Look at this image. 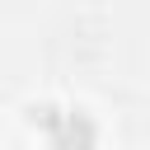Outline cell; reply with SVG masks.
<instances>
[{
  "instance_id": "1",
  "label": "cell",
  "mask_w": 150,
  "mask_h": 150,
  "mask_svg": "<svg viewBox=\"0 0 150 150\" xmlns=\"http://www.w3.org/2000/svg\"><path fill=\"white\" fill-rule=\"evenodd\" d=\"M28 122L52 141V150H94L98 122L84 108H56V103H28Z\"/></svg>"
}]
</instances>
